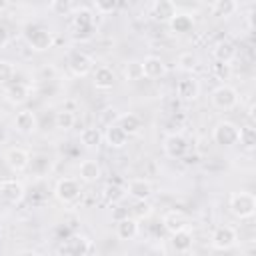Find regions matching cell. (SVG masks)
Masks as SVG:
<instances>
[{
  "label": "cell",
  "mask_w": 256,
  "mask_h": 256,
  "mask_svg": "<svg viewBox=\"0 0 256 256\" xmlns=\"http://www.w3.org/2000/svg\"><path fill=\"white\" fill-rule=\"evenodd\" d=\"M170 244H172V250L178 252V254H188L192 250V232L186 228V230H178L170 236Z\"/></svg>",
  "instance_id": "obj_23"
},
{
  "label": "cell",
  "mask_w": 256,
  "mask_h": 256,
  "mask_svg": "<svg viewBox=\"0 0 256 256\" xmlns=\"http://www.w3.org/2000/svg\"><path fill=\"white\" fill-rule=\"evenodd\" d=\"M130 212H132V218L142 220V218H148V216L152 214V206L148 204V200H146V202H136Z\"/></svg>",
  "instance_id": "obj_37"
},
{
  "label": "cell",
  "mask_w": 256,
  "mask_h": 256,
  "mask_svg": "<svg viewBox=\"0 0 256 256\" xmlns=\"http://www.w3.org/2000/svg\"><path fill=\"white\" fill-rule=\"evenodd\" d=\"M236 242H238V232L232 226H218L210 236V244L214 250H230L236 246Z\"/></svg>",
  "instance_id": "obj_6"
},
{
  "label": "cell",
  "mask_w": 256,
  "mask_h": 256,
  "mask_svg": "<svg viewBox=\"0 0 256 256\" xmlns=\"http://www.w3.org/2000/svg\"><path fill=\"white\" fill-rule=\"evenodd\" d=\"M212 138L220 146H234L238 144V126L230 120H220L212 128Z\"/></svg>",
  "instance_id": "obj_5"
},
{
  "label": "cell",
  "mask_w": 256,
  "mask_h": 256,
  "mask_svg": "<svg viewBox=\"0 0 256 256\" xmlns=\"http://www.w3.org/2000/svg\"><path fill=\"white\" fill-rule=\"evenodd\" d=\"M14 76V66L8 60H0V84H8Z\"/></svg>",
  "instance_id": "obj_39"
},
{
  "label": "cell",
  "mask_w": 256,
  "mask_h": 256,
  "mask_svg": "<svg viewBox=\"0 0 256 256\" xmlns=\"http://www.w3.org/2000/svg\"><path fill=\"white\" fill-rule=\"evenodd\" d=\"M0 196H2L6 202H10V204H18V202L24 200L26 188H24V184H22L20 180H16V178H4V180H0Z\"/></svg>",
  "instance_id": "obj_7"
},
{
  "label": "cell",
  "mask_w": 256,
  "mask_h": 256,
  "mask_svg": "<svg viewBox=\"0 0 256 256\" xmlns=\"http://www.w3.org/2000/svg\"><path fill=\"white\" fill-rule=\"evenodd\" d=\"M14 128L16 132L20 134H34L36 128H38V120H36V114L32 110H22L14 116Z\"/></svg>",
  "instance_id": "obj_15"
},
{
  "label": "cell",
  "mask_w": 256,
  "mask_h": 256,
  "mask_svg": "<svg viewBox=\"0 0 256 256\" xmlns=\"http://www.w3.org/2000/svg\"><path fill=\"white\" fill-rule=\"evenodd\" d=\"M92 26H94V16H92V12L86 10V8H78V10H76V16H74V28H76V30H82V28L92 30Z\"/></svg>",
  "instance_id": "obj_31"
},
{
  "label": "cell",
  "mask_w": 256,
  "mask_h": 256,
  "mask_svg": "<svg viewBox=\"0 0 256 256\" xmlns=\"http://www.w3.org/2000/svg\"><path fill=\"white\" fill-rule=\"evenodd\" d=\"M176 12H178V8L170 0H156L152 4V16L158 22H170L176 16Z\"/></svg>",
  "instance_id": "obj_17"
},
{
  "label": "cell",
  "mask_w": 256,
  "mask_h": 256,
  "mask_svg": "<svg viewBox=\"0 0 256 256\" xmlns=\"http://www.w3.org/2000/svg\"><path fill=\"white\" fill-rule=\"evenodd\" d=\"M176 64H178V70H182V72H192V70L198 68V56H196L194 52H182V54L178 56Z\"/></svg>",
  "instance_id": "obj_32"
},
{
  "label": "cell",
  "mask_w": 256,
  "mask_h": 256,
  "mask_svg": "<svg viewBox=\"0 0 256 256\" xmlns=\"http://www.w3.org/2000/svg\"><path fill=\"white\" fill-rule=\"evenodd\" d=\"M102 198L108 202V204H120L124 198H126V188L118 182H108L104 188H102Z\"/></svg>",
  "instance_id": "obj_24"
},
{
  "label": "cell",
  "mask_w": 256,
  "mask_h": 256,
  "mask_svg": "<svg viewBox=\"0 0 256 256\" xmlns=\"http://www.w3.org/2000/svg\"><path fill=\"white\" fill-rule=\"evenodd\" d=\"M78 174H80L82 182H96L102 176V168L96 160H84L78 168Z\"/></svg>",
  "instance_id": "obj_25"
},
{
  "label": "cell",
  "mask_w": 256,
  "mask_h": 256,
  "mask_svg": "<svg viewBox=\"0 0 256 256\" xmlns=\"http://www.w3.org/2000/svg\"><path fill=\"white\" fill-rule=\"evenodd\" d=\"M114 80H116V76H114V70H112V68H108V66H98V68L94 70V76H92L94 88H98V90H110V88L114 86Z\"/></svg>",
  "instance_id": "obj_21"
},
{
  "label": "cell",
  "mask_w": 256,
  "mask_h": 256,
  "mask_svg": "<svg viewBox=\"0 0 256 256\" xmlns=\"http://www.w3.org/2000/svg\"><path fill=\"white\" fill-rule=\"evenodd\" d=\"M82 194V186L76 178H60L54 186V196L62 202V204H72L80 198Z\"/></svg>",
  "instance_id": "obj_3"
},
{
  "label": "cell",
  "mask_w": 256,
  "mask_h": 256,
  "mask_svg": "<svg viewBox=\"0 0 256 256\" xmlns=\"http://www.w3.org/2000/svg\"><path fill=\"white\" fill-rule=\"evenodd\" d=\"M212 74H214L216 80L226 82V80L232 76V66H230V64H224V62H214V64H212Z\"/></svg>",
  "instance_id": "obj_35"
},
{
  "label": "cell",
  "mask_w": 256,
  "mask_h": 256,
  "mask_svg": "<svg viewBox=\"0 0 256 256\" xmlns=\"http://www.w3.org/2000/svg\"><path fill=\"white\" fill-rule=\"evenodd\" d=\"M124 76H126V80H130V82L140 80V78L144 76L142 62H140V60H130V62H126V66H124Z\"/></svg>",
  "instance_id": "obj_33"
},
{
  "label": "cell",
  "mask_w": 256,
  "mask_h": 256,
  "mask_svg": "<svg viewBox=\"0 0 256 256\" xmlns=\"http://www.w3.org/2000/svg\"><path fill=\"white\" fill-rule=\"evenodd\" d=\"M74 122H76V116L70 110H60L54 116V124H56L58 130H70L74 126Z\"/></svg>",
  "instance_id": "obj_34"
},
{
  "label": "cell",
  "mask_w": 256,
  "mask_h": 256,
  "mask_svg": "<svg viewBox=\"0 0 256 256\" xmlns=\"http://www.w3.org/2000/svg\"><path fill=\"white\" fill-rule=\"evenodd\" d=\"M116 126H120L128 134V138H130V136H136L142 130V120L136 114H122V116H118Z\"/></svg>",
  "instance_id": "obj_26"
},
{
  "label": "cell",
  "mask_w": 256,
  "mask_h": 256,
  "mask_svg": "<svg viewBox=\"0 0 256 256\" xmlns=\"http://www.w3.org/2000/svg\"><path fill=\"white\" fill-rule=\"evenodd\" d=\"M4 160L8 164V168L12 172H24L28 166H30V152L24 150V148H8L6 154H4Z\"/></svg>",
  "instance_id": "obj_8"
},
{
  "label": "cell",
  "mask_w": 256,
  "mask_h": 256,
  "mask_svg": "<svg viewBox=\"0 0 256 256\" xmlns=\"http://www.w3.org/2000/svg\"><path fill=\"white\" fill-rule=\"evenodd\" d=\"M238 144L242 148H246V150H252L256 146V130H254V126L248 124V126L238 128Z\"/></svg>",
  "instance_id": "obj_30"
},
{
  "label": "cell",
  "mask_w": 256,
  "mask_h": 256,
  "mask_svg": "<svg viewBox=\"0 0 256 256\" xmlns=\"http://www.w3.org/2000/svg\"><path fill=\"white\" fill-rule=\"evenodd\" d=\"M188 150V140L182 134H168L164 138V152L168 158H182Z\"/></svg>",
  "instance_id": "obj_12"
},
{
  "label": "cell",
  "mask_w": 256,
  "mask_h": 256,
  "mask_svg": "<svg viewBox=\"0 0 256 256\" xmlns=\"http://www.w3.org/2000/svg\"><path fill=\"white\" fill-rule=\"evenodd\" d=\"M26 42L32 50L36 52H46L48 48H52L54 44V36L48 28H42V26H34V28H28L26 32Z\"/></svg>",
  "instance_id": "obj_4"
},
{
  "label": "cell",
  "mask_w": 256,
  "mask_h": 256,
  "mask_svg": "<svg viewBox=\"0 0 256 256\" xmlns=\"http://www.w3.org/2000/svg\"><path fill=\"white\" fill-rule=\"evenodd\" d=\"M138 234H140V224L136 218L126 216V218L116 222V236L120 240H134Z\"/></svg>",
  "instance_id": "obj_16"
},
{
  "label": "cell",
  "mask_w": 256,
  "mask_h": 256,
  "mask_svg": "<svg viewBox=\"0 0 256 256\" xmlns=\"http://www.w3.org/2000/svg\"><path fill=\"white\" fill-rule=\"evenodd\" d=\"M124 188H126V194L136 202H146L152 196V184L144 178H132Z\"/></svg>",
  "instance_id": "obj_9"
},
{
  "label": "cell",
  "mask_w": 256,
  "mask_h": 256,
  "mask_svg": "<svg viewBox=\"0 0 256 256\" xmlns=\"http://www.w3.org/2000/svg\"><path fill=\"white\" fill-rule=\"evenodd\" d=\"M94 10H96L98 14H102V16L112 14V12L116 10V0H96V2H94Z\"/></svg>",
  "instance_id": "obj_38"
},
{
  "label": "cell",
  "mask_w": 256,
  "mask_h": 256,
  "mask_svg": "<svg viewBox=\"0 0 256 256\" xmlns=\"http://www.w3.org/2000/svg\"><path fill=\"white\" fill-rule=\"evenodd\" d=\"M236 10H238V2H234V0H216L210 4V12L214 16H220V18H228Z\"/></svg>",
  "instance_id": "obj_29"
},
{
  "label": "cell",
  "mask_w": 256,
  "mask_h": 256,
  "mask_svg": "<svg viewBox=\"0 0 256 256\" xmlns=\"http://www.w3.org/2000/svg\"><path fill=\"white\" fill-rule=\"evenodd\" d=\"M10 42V34H8V28L4 24H0V48H6V44Z\"/></svg>",
  "instance_id": "obj_40"
},
{
  "label": "cell",
  "mask_w": 256,
  "mask_h": 256,
  "mask_svg": "<svg viewBox=\"0 0 256 256\" xmlns=\"http://www.w3.org/2000/svg\"><path fill=\"white\" fill-rule=\"evenodd\" d=\"M176 94H178V98L184 100V102L196 100V98L200 96V82H198V78H194V76L182 78V80L178 82V86H176Z\"/></svg>",
  "instance_id": "obj_11"
},
{
  "label": "cell",
  "mask_w": 256,
  "mask_h": 256,
  "mask_svg": "<svg viewBox=\"0 0 256 256\" xmlns=\"http://www.w3.org/2000/svg\"><path fill=\"white\" fill-rule=\"evenodd\" d=\"M126 216H130L128 214V210H120V208H116L114 212H112V218L118 222V220H122V218H126Z\"/></svg>",
  "instance_id": "obj_41"
},
{
  "label": "cell",
  "mask_w": 256,
  "mask_h": 256,
  "mask_svg": "<svg viewBox=\"0 0 256 256\" xmlns=\"http://www.w3.org/2000/svg\"><path fill=\"white\" fill-rule=\"evenodd\" d=\"M68 68H70V72H72L74 76L82 78V76H88V74L92 72V68H94V60H92L88 54H84V52H76V54L70 56V60H68Z\"/></svg>",
  "instance_id": "obj_10"
},
{
  "label": "cell",
  "mask_w": 256,
  "mask_h": 256,
  "mask_svg": "<svg viewBox=\"0 0 256 256\" xmlns=\"http://www.w3.org/2000/svg\"><path fill=\"white\" fill-rule=\"evenodd\" d=\"M50 10H52V12H56L58 16H68L70 12H74V10H76V6H74L72 2H64V0H54V2L50 4Z\"/></svg>",
  "instance_id": "obj_36"
},
{
  "label": "cell",
  "mask_w": 256,
  "mask_h": 256,
  "mask_svg": "<svg viewBox=\"0 0 256 256\" xmlns=\"http://www.w3.org/2000/svg\"><path fill=\"white\" fill-rule=\"evenodd\" d=\"M238 100H240L238 90L234 86H230V84H220L210 94V102L218 110H232V108L238 106Z\"/></svg>",
  "instance_id": "obj_2"
},
{
  "label": "cell",
  "mask_w": 256,
  "mask_h": 256,
  "mask_svg": "<svg viewBox=\"0 0 256 256\" xmlns=\"http://www.w3.org/2000/svg\"><path fill=\"white\" fill-rule=\"evenodd\" d=\"M228 208L240 220L252 218L256 212V198L252 192H232L228 200Z\"/></svg>",
  "instance_id": "obj_1"
},
{
  "label": "cell",
  "mask_w": 256,
  "mask_h": 256,
  "mask_svg": "<svg viewBox=\"0 0 256 256\" xmlns=\"http://www.w3.org/2000/svg\"><path fill=\"white\" fill-rule=\"evenodd\" d=\"M16 256H40L38 252H34V250H22L20 254H16Z\"/></svg>",
  "instance_id": "obj_42"
},
{
  "label": "cell",
  "mask_w": 256,
  "mask_h": 256,
  "mask_svg": "<svg viewBox=\"0 0 256 256\" xmlns=\"http://www.w3.org/2000/svg\"><path fill=\"white\" fill-rule=\"evenodd\" d=\"M4 98H6V102H10V104H14V106L24 104V102L30 98V88H28L24 82H12V84H8L6 90H4Z\"/></svg>",
  "instance_id": "obj_14"
},
{
  "label": "cell",
  "mask_w": 256,
  "mask_h": 256,
  "mask_svg": "<svg viewBox=\"0 0 256 256\" xmlns=\"http://www.w3.org/2000/svg\"><path fill=\"white\" fill-rule=\"evenodd\" d=\"M162 226L174 234L178 230H186L188 228V216L182 212V210H168L164 216H162Z\"/></svg>",
  "instance_id": "obj_13"
},
{
  "label": "cell",
  "mask_w": 256,
  "mask_h": 256,
  "mask_svg": "<svg viewBox=\"0 0 256 256\" xmlns=\"http://www.w3.org/2000/svg\"><path fill=\"white\" fill-rule=\"evenodd\" d=\"M102 136H104V142L110 148H124L128 144V134L120 126H116V124H108L106 132Z\"/></svg>",
  "instance_id": "obj_22"
},
{
  "label": "cell",
  "mask_w": 256,
  "mask_h": 256,
  "mask_svg": "<svg viewBox=\"0 0 256 256\" xmlns=\"http://www.w3.org/2000/svg\"><path fill=\"white\" fill-rule=\"evenodd\" d=\"M62 250L66 256H86V252L90 250V240L86 236H72L64 242Z\"/></svg>",
  "instance_id": "obj_18"
},
{
  "label": "cell",
  "mask_w": 256,
  "mask_h": 256,
  "mask_svg": "<svg viewBox=\"0 0 256 256\" xmlns=\"http://www.w3.org/2000/svg\"><path fill=\"white\" fill-rule=\"evenodd\" d=\"M102 140H104V136L96 126H88L80 132V142L84 148H98L102 144Z\"/></svg>",
  "instance_id": "obj_28"
},
{
  "label": "cell",
  "mask_w": 256,
  "mask_h": 256,
  "mask_svg": "<svg viewBox=\"0 0 256 256\" xmlns=\"http://www.w3.org/2000/svg\"><path fill=\"white\" fill-rule=\"evenodd\" d=\"M236 54H238V48H236V44L230 42V40L218 42V44L214 46V50H212L214 60H216V62H224V64H230V62L236 58Z\"/></svg>",
  "instance_id": "obj_19"
},
{
  "label": "cell",
  "mask_w": 256,
  "mask_h": 256,
  "mask_svg": "<svg viewBox=\"0 0 256 256\" xmlns=\"http://www.w3.org/2000/svg\"><path fill=\"white\" fill-rule=\"evenodd\" d=\"M142 68H144V76H146V78H152V80L162 78V76L168 72L164 60L158 58V56H148V58H144Z\"/></svg>",
  "instance_id": "obj_20"
},
{
  "label": "cell",
  "mask_w": 256,
  "mask_h": 256,
  "mask_svg": "<svg viewBox=\"0 0 256 256\" xmlns=\"http://www.w3.org/2000/svg\"><path fill=\"white\" fill-rule=\"evenodd\" d=\"M168 24H170V30H172V32H176V34H186V32L192 30L194 18H192L190 14H186V12H176V16H174Z\"/></svg>",
  "instance_id": "obj_27"
}]
</instances>
